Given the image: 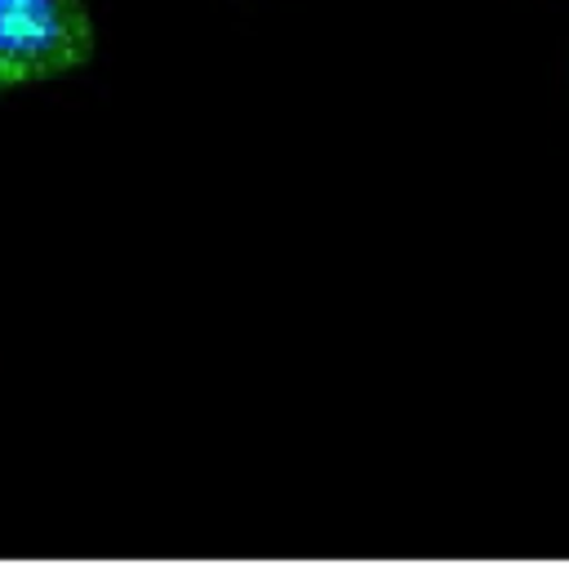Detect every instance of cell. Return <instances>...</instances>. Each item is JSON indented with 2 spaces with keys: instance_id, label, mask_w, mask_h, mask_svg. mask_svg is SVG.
Returning a JSON list of instances; mask_svg holds the SVG:
<instances>
[{
  "instance_id": "6da1fadb",
  "label": "cell",
  "mask_w": 569,
  "mask_h": 569,
  "mask_svg": "<svg viewBox=\"0 0 569 569\" xmlns=\"http://www.w3.org/2000/svg\"><path fill=\"white\" fill-rule=\"evenodd\" d=\"M93 53L84 0H0V89L58 80Z\"/></svg>"
}]
</instances>
